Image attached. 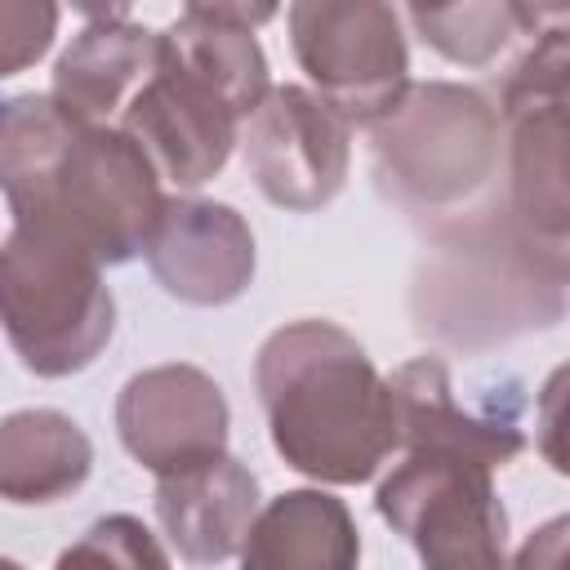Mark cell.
Here are the masks:
<instances>
[{"label": "cell", "mask_w": 570, "mask_h": 570, "mask_svg": "<svg viewBox=\"0 0 570 570\" xmlns=\"http://www.w3.org/2000/svg\"><path fill=\"white\" fill-rule=\"evenodd\" d=\"M365 129L379 187L405 214L432 218L468 209L490 187L503 151L499 107L454 80H410Z\"/></svg>", "instance_id": "cell-3"}, {"label": "cell", "mask_w": 570, "mask_h": 570, "mask_svg": "<svg viewBox=\"0 0 570 570\" xmlns=\"http://www.w3.org/2000/svg\"><path fill=\"white\" fill-rule=\"evenodd\" d=\"M0 196L13 223L58 227L102 267L142 254L165 205L142 147L120 125L76 120L53 94L0 98Z\"/></svg>", "instance_id": "cell-1"}, {"label": "cell", "mask_w": 570, "mask_h": 570, "mask_svg": "<svg viewBox=\"0 0 570 570\" xmlns=\"http://www.w3.org/2000/svg\"><path fill=\"white\" fill-rule=\"evenodd\" d=\"M561 383H566V370H557L552 379H548V387H543V396H539V450H543V459L552 463V472H566V454H561Z\"/></svg>", "instance_id": "cell-23"}, {"label": "cell", "mask_w": 570, "mask_h": 570, "mask_svg": "<svg viewBox=\"0 0 570 570\" xmlns=\"http://www.w3.org/2000/svg\"><path fill=\"white\" fill-rule=\"evenodd\" d=\"M0 330L36 379L89 370L116 334L102 263L58 227L13 223L0 240Z\"/></svg>", "instance_id": "cell-4"}, {"label": "cell", "mask_w": 570, "mask_h": 570, "mask_svg": "<svg viewBox=\"0 0 570 570\" xmlns=\"http://www.w3.org/2000/svg\"><path fill=\"white\" fill-rule=\"evenodd\" d=\"M160 49L183 62L187 71H196L200 80H209L236 111L240 120L263 102V94L272 89L267 76V53L254 40V31L245 27H227V22H205L183 13L178 22H169L165 31H156Z\"/></svg>", "instance_id": "cell-18"}, {"label": "cell", "mask_w": 570, "mask_h": 570, "mask_svg": "<svg viewBox=\"0 0 570 570\" xmlns=\"http://www.w3.org/2000/svg\"><path fill=\"white\" fill-rule=\"evenodd\" d=\"M191 18H205V22H227V27H263L276 18L281 0H183Z\"/></svg>", "instance_id": "cell-22"}, {"label": "cell", "mask_w": 570, "mask_h": 570, "mask_svg": "<svg viewBox=\"0 0 570 570\" xmlns=\"http://www.w3.org/2000/svg\"><path fill=\"white\" fill-rule=\"evenodd\" d=\"M232 410L214 374L187 361L138 370L116 396V432L151 476L196 468L227 450Z\"/></svg>", "instance_id": "cell-11"}, {"label": "cell", "mask_w": 570, "mask_h": 570, "mask_svg": "<svg viewBox=\"0 0 570 570\" xmlns=\"http://www.w3.org/2000/svg\"><path fill=\"white\" fill-rule=\"evenodd\" d=\"M441 263L419 285V325L450 343L481 347L525 330H548L566 316V254H552L517 232V223H472L450 232Z\"/></svg>", "instance_id": "cell-5"}, {"label": "cell", "mask_w": 570, "mask_h": 570, "mask_svg": "<svg viewBox=\"0 0 570 570\" xmlns=\"http://www.w3.org/2000/svg\"><path fill=\"white\" fill-rule=\"evenodd\" d=\"M379 517L428 566H499L508 557V508L494 468L454 450H405L374 490Z\"/></svg>", "instance_id": "cell-6"}, {"label": "cell", "mask_w": 570, "mask_h": 570, "mask_svg": "<svg viewBox=\"0 0 570 570\" xmlns=\"http://www.w3.org/2000/svg\"><path fill=\"white\" fill-rule=\"evenodd\" d=\"M387 387L396 410V445L405 450H454L490 468H503L525 450V436L508 410L499 414V405L476 410L459 401L450 365L441 356L405 361L387 379Z\"/></svg>", "instance_id": "cell-13"}, {"label": "cell", "mask_w": 570, "mask_h": 570, "mask_svg": "<svg viewBox=\"0 0 570 570\" xmlns=\"http://www.w3.org/2000/svg\"><path fill=\"white\" fill-rule=\"evenodd\" d=\"M156 62V31L138 22H89L53 62V102L76 120L111 125Z\"/></svg>", "instance_id": "cell-17"}, {"label": "cell", "mask_w": 570, "mask_h": 570, "mask_svg": "<svg viewBox=\"0 0 570 570\" xmlns=\"http://www.w3.org/2000/svg\"><path fill=\"white\" fill-rule=\"evenodd\" d=\"M254 512L258 476L227 450L196 468L156 476V521L169 548L191 566L232 561L249 534Z\"/></svg>", "instance_id": "cell-14"}, {"label": "cell", "mask_w": 570, "mask_h": 570, "mask_svg": "<svg viewBox=\"0 0 570 570\" xmlns=\"http://www.w3.org/2000/svg\"><path fill=\"white\" fill-rule=\"evenodd\" d=\"M236 557L254 570H347L361 561V530L343 499L325 490H285L267 508L258 503Z\"/></svg>", "instance_id": "cell-15"}, {"label": "cell", "mask_w": 570, "mask_h": 570, "mask_svg": "<svg viewBox=\"0 0 570 570\" xmlns=\"http://www.w3.org/2000/svg\"><path fill=\"white\" fill-rule=\"evenodd\" d=\"M142 258L156 285L187 307H227L254 281V232L240 209L200 196H174L160 205Z\"/></svg>", "instance_id": "cell-12"}, {"label": "cell", "mask_w": 570, "mask_h": 570, "mask_svg": "<svg viewBox=\"0 0 570 570\" xmlns=\"http://www.w3.org/2000/svg\"><path fill=\"white\" fill-rule=\"evenodd\" d=\"M94 472V445L85 428L49 405L13 410L0 419V499L18 508L58 503L76 494Z\"/></svg>", "instance_id": "cell-16"}, {"label": "cell", "mask_w": 570, "mask_h": 570, "mask_svg": "<svg viewBox=\"0 0 570 570\" xmlns=\"http://www.w3.org/2000/svg\"><path fill=\"white\" fill-rule=\"evenodd\" d=\"M410 27L454 67H485L503 53L512 22L503 0H396Z\"/></svg>", "instance_id": "cell-19"}, {"label": "cell", "mask_w": 570, "mask_h": 570, "mask_svg": "<svg viewBox=\"0 0 570 570\" xmlns=\"http://www.w3.org/2000/svg\"><path fill=\"white\" fill-rule=\"evenodd\" d=\"M289 49L312 89L352 125L383 116L410 85L396 0H289Z\"/></svg>", "instance_id": "cell-8"}, {"label": "cell", "mask_w": 570, "mask_h": 570, "mask_svg": "<svg viewBox=\"0 0 570 570\" xmlns=\"http://www.w3.org/2000/svg\"><path fill=\"white\" fill-rule=\"evenodd\" d=\"M245 169L254 187L289 209H325L352 169V120L330 107L316 89L272 85L263 102L245 116Z\"/></svg>", "instance_id": "cell-9"}, {"label": "cell", "mask_w": 570, "mask_h": 570, "mask_svg": "<svg viewBox=\"0 0 570 570\" xmlns=\"http://www.w3.org/2000/svg\"><path fill=\"white\" fill-rule=\"evenodd\" d=\"M62 561H94V566H169V552L156 543V534L129 517V512H111L102 521H94L67 552Z\"/></svg>", "instance_id": "cell-20"}, {"label": "cell", "mask_w": 570, "mask_h": 570, "mask_svg": "<svg viewBox=\"0 0 570 570\" xmlns=\"http://www.w3.org/2000/svg\"><path fill=\"white\" fill-rule=\"evenodd\" d=\"M67 4H71L80 18H89V22H120L134 0H67Z\"/></svg>", "instance_id": "cell-25"}, {"label": "cell", "mask_w": 570, "mask_h": 570, "mask_svg": "<svg viewBox=\"0 0 570 570\" xmlns=\"http://www.w3.org/2000/svg\"><path fill=\"white\" fill-rule=\"evenodd\" d=\"M566 31L534 36L512 62L499 94V120L508 129V218L534 245L566 254Z\"/></svg>", "instance_id": "cell-7"}, {"label": "cell", "mask_w": 570, "mask_h": 570, "mask_svg": "<svg viewBox=\"0 0 570 570\" xmlns=\"http://www.w3.org/2000/svg\"><path fill=\"white\" fill-rule=\"evenodd\" d=\"M272 450L321 485H361L396 450L392 387L334 321H289L254 356Z\"/></svg>", "instance_id": "cell-2"}, {"label": "cell", "mask_w": 570, "mask_h": 570, "mask_svg": "<svg viewBox=\"0 0 570 570\" xmlns=\"http://www.w3.org/2000/svg\"><path fill=\"white\" fill-rule=\"evenodd\" d=\"M58 36V0H0V80L36 67Z\"/></svg>", "instance_id": "cell-21"}, {"label": "cell", "mask_w": 570, "mask_h": 570, "mask_svg": "<svg viewBox=\"0 0 570 570\" xmlns=\"http://www.w3.org/2000/svg\"><path fill=\"white\" fill-rule=\"evenodd\" d=\"M508 22L530 31V36H548V31H566V13L570 0H503Z\"/></svg>", "instance_id": "cell-24"}, {"label": "cell", "mask_w": 570, "mask_h": 570, "mask_svg": "<svg viewBox=\"0 0 570 570\" xmlns=\"http://www.w3.org/2000/svg\"><path fill=\"white\" fill-rule=\"evenodd\" d=\"M151 160V169L178 191H196L218 178L240 142V111L196 71L174 62L156 40V62L129 94L116 120Z\"/></svg>", "instance_id": "cell-10"}]
</instances>
